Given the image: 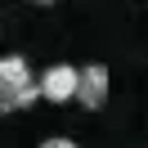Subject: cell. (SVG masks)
<instances>
[{"instance_id": "6da1fadb", "label": "cell", "mask_w": 148, "mask_h": 148, "mask_svg": "<svg viewBox=\"0 0 148 148\" xmlns=\"http://www.w3.org/2000/svg\"><path fill=\"white\" fill-rule=\"evenodd\" d=\"M36 99H40V90H36V76H32L27 58L23 54H5L0 58V112L32 108Z\"/></svg>"}, {"instance_id": "7a4b0ae2", "label": "cell", "mask_w": 148, "mask_h": 148, "mask_svg": "<svg viewBox=\"0 0 148 148\" xmlns=\"http://www.w3.org/2000/svg\"><path fill=\"white\" fill-rule=\"evenodd\" d=\"M108 67L103 63H85V67H76V103L81 108H90V112H99L103 103H108Z\"/></svg>"}, {"instance_id": "3957f363", "label": "cell", "mask_w": 148, "mask_h": 148, "mask_svg": "<svg viewBox=\"0 0 148 148\" xmlns=\"http://www.w3.org/2000/svg\"><path fill=\"white\" fill-rule=\"evenodd\" d=\"M36 90H40V99H49V103H72L76 99V67L72 63H49L45 72L36 76Z\"/></svg>"}, {"instance_id": "277c9868", "label": "cell", "mask_w": 148, "mask_h": 148, "mask_svg": "<svg viewBox=\"0 0 148 148\" xmlns=\"http://www.w3.org/2000/svg\"><path fill=\"white\" fill-rule=\"evenodd\" d=\"M36 148H76V139H63V135H49V139H40Z\"/></svg>"}, {"instance_id": "5b68a950", "label": "cell", "mask_w": 148, "mask_h": 148, "mask_svg": "<svg viewBox=\"0 0 148 148\" xmlns=\"http://www.w3.org/2000/svg\"><path fill=\"white\" fill-rule=\"evenodd\" d=\"M36 5H54V0H36Z\"/></svg>"}]
</instances>
